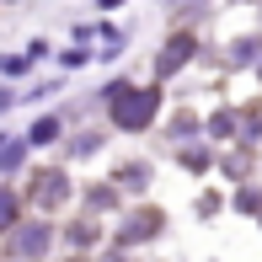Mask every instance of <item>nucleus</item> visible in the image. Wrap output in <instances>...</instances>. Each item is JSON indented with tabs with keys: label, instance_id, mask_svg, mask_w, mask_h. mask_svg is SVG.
<instances>
[{
	"label": "nucleus",
	"instance_id": "nucleus-3",
	"mask_svg": "<svg viewBox=\"0 0 262 262\" xmlns=\"http://www.w3.org/2000/svg\"><path fill=\"white\" fill-rule=\"evenodd\" d=\"M59 139V118H38L32 123V145H54Z\"/></svg>",
	"mask_w": 262,
	"mask_h": 262
},
{
	"label": "nucleus",
	"instance_id": "nucleus-4",
	"mask_svg": "<svg viewBox=\"0 0 262 262\" xmlns=\"http://www.w3.org/2000/svg\"><path fill=\"white\" fill-rule=\"evenodd\" d=\"M187 54H193V38H177L171 49H166V59H161V70H177V64H182V59H187Z\"/></svg>",
	"mask_w": 262,
	"mask_h": 262
},
{
	"label": "nucleus",
	"instance_id": "nucleus-6",
	"mask_svg": "<svg viewBox=\"0 0 262 262\" xmlns=\"http://www.w3.org/2000/svg\"><path fill=\"white\" fill-rule=\"evenodd\" d=\"M16 161H21V145H6V150H0V166H6V171H11Z\"/></svg>",
	"mask_w": 262,
	"mask_h": 262
},
{
	"label": "nucleus",
	"instance_id": "nucleus-2",
	"mask_svg": "<svg viewBox=\"0 0 262 262\" xmlns=\"http://www.w3.org/2000/svg\"><path fill=\"white\" fill-rule=\"evenodd\" d=\"M11 246H16L21 257H38L43 246H49V225H27V230H16V241H11Z\"/></svg>",
	"mask_w": 262,
	"mask_h": 262
},
{
	"label": "nucleus",
	"instance_id": "nucleus-5",
	"mask_svg": "<svg viewBox=\"0 0 262 262\" xmlns=\"http://www.w3.org/2000/svg\"><path fill=\"white\" fill-rule=\"evenodd\" d=\"M11 220H16V198L0 187V230H11Z\"/></svg>",
	"mask_w": 262,
	"mask_h": 262
},
{
	"label": "nucleus",
	"instance_id": "nucleus-1",
	"mask_svg": "<svg viewBox=\"0 0 262 262\" xmlns=\"http://www.w3.org/2000/svg\"><path fill=\"white\" fill-rule=\"evenodd\" d=\"M113 123L118 128H145L156 118V86H113Z\"/></svg>",
	"mask_w": 262,
	"mask_h": 262
}]
</instances>
